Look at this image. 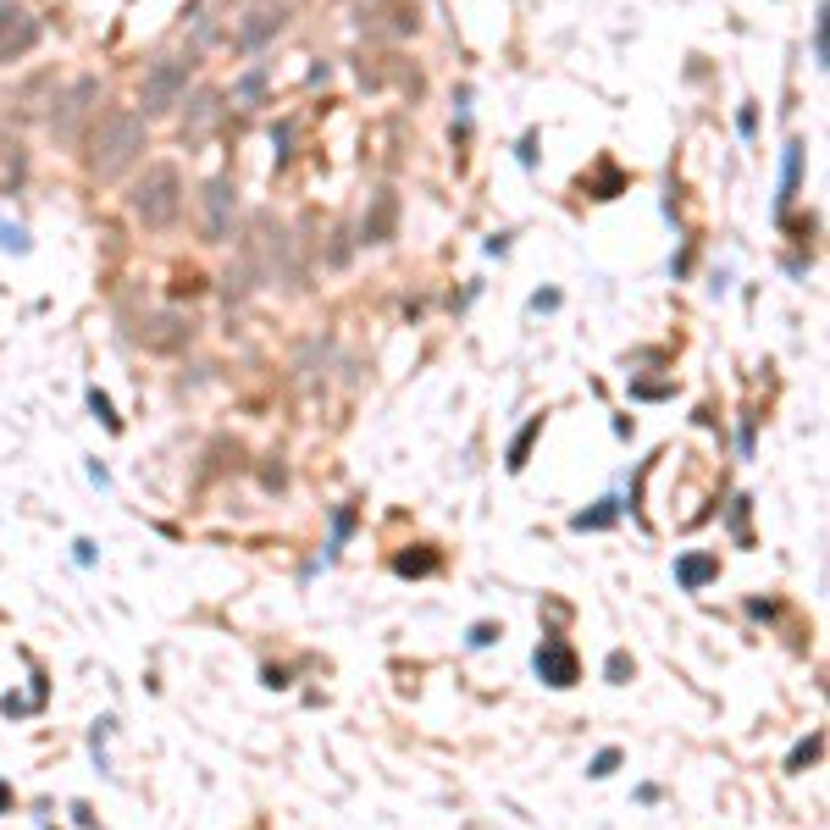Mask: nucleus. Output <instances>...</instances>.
<instances>
[{"label":"nucleus","instance_id":"1","mask_svg":"<svg viewBox=\"0 0 830 830\" xmlns=\"http://www.w3.org/2000/svg\"><path fill=\"white\" fill-rule=\"evenodd\" d=\"M144 155V117H133V111H106V117H95V128H89V155H83V166H89V178H122L133 161Z\"/></svg>","mask_w":830,"mask_h":830},{"label":"nucleus","instance_id":"2","mask_svg":"<svg viewBox=\"0 0 830 830\" xmlns=\"http://www.w3.org/2000/svg\"><path fill=\"white\" fill-rule=\"evenodd\" d=\"M128 205H133V216H139L150 233H166V227L183 216V172H178L172 161L144 166V178L133 183Z\"/></svg>","mask_w":830,"mask_h":830},{"label":"nucleus","instance_id":"3","mask_svg":"<svg viewBox=\"0 0 830 830\" xmlns=\"http://www.w3.org/2000/svg\"><path fill=\"white\" fill-rule=\"evenodd\" d=\"M183 95H189V61H183V56H166V61H155V67L144 72L139 106H144V117H166V111L178 106Z\"/></svg>","mask_w":830,"mask_h":830},{"label":"nucleus","instance_id":"4","mask_svg":"<svg viewBox=\"0 0 830 830\" xmlns=\"http://www.w3.org/2000/svg\"><path fill=\"white\" fill-rule=\"evenodd\" d=\"M39 45V17L17 0H0V67L6 61H23Z\"/></svg>","mask_w":830,"mask_h":830},{"label":"nucleus","instance_id":"5","mask_svg":"<svg viewBox=\"0 0 830 830\" xmlns=\"http://www.w3.org/2000/svg\"><path fill=\"white\" fill-rule=\"evenodd\" d=\"M532 670H537V676H543L554 692H570V687L581 681V659H576V648H570L565 637H543V642H537Z\"/></svg>","mask_w":830,"mask_h":830},{"label":"nucleus","instance_id":"6","mask_svg":"<svg viewBox=\"0 0 830 830\" xmlns=\"http://www.w3.org/2000/svg\"><path fill=\"white\" fill-rule=\"evenodd\" d=\"M233 183L227 178H216V183H205V222H200V233H205V244H222L227 233H233Z\"/></svg>","mask_w":830,"mask_h":830},{"label":"nucleus","instance_id":"7","mask_svg":"<svg viewBox=\"0 0 830 830\" xmlns=\"http://www.w3.org/2000/svg\"><path fill=\"white\" fill-rule=\"evenodd\" d=\"M393 227H399V194L377 189L371 205H366V222H360V244H388Z\"/></svg>","mask_w":830,"mask_h":830},{"label":"nucleus","instance_id":"8","mask_svg":"<svg viewBox=\"0 0 830 830\" xmlns=\"http://www.w3.org/2000/svg\"><path fill=\"white\" fill-rule=\"evenodd\" d=\"M28 183V144L12 128H0V194H17Z\"/></svg>","mask_w":830,"mask_h":830},{"label":"nucleus","instance_id":"9","mask_svg":"<svg viewBox=\"0 0 830 830\" xmlns=\"http://www.w3.org/2000/svg\"><path fill=\"white\" fill-rule=\"evenodd\" d=\"M714 576H720V554H681L676 559V581L687 593H703Z\"/></svg>","mask_w":830,"mask_h":830},{"label":"nucleus","instance_id":"10","mask_svg":"<svg viewBox=\"0 0 830 830\" xmlns=\"http://www.w3.org/2000/svg\"><path fill=\"white\" fill-rule=\"evenodd\" d=\"M95 95H100V83H95V78H78V83H72V95L61 100V111L50 117V128H56V133H72V122L89 111V100H95Z\"/></svg>","mask_w":830,"mask_h":830},{"label":"nucleus","instance_id":"11","mask_svg":"<svg viewBox=\"0 0 830 830\" xmlns=\"http://www.w3.org/2000/svg\"><path fill=\"white\" fill-rule=\"evenodd\" d=\"M283 23H288L283 12H249V23L238 28V50H261L272 34H283Z\"/></svg>","mask_w":830,"mask_h":830},{"label":"nucleus","instance_id":"12","mask_svg":"<svg viewBox=\"0 0 830 830\" xmlns=\"http://www.w3.org/2000/svg\"><path fill=\"white\" fill-rule=\"evenodd\" d=\"M615 521H620V504H615V498H598L593 510H576V515H570V532H609Z\"/></svg>","mask_w":830,"mask_h":830},{"label":"nucleus","instance_id":"13","mask_svg":"<svg viewBox=\"0 0 830 830\" xmlns=\"http://www.w3.org/2000/svg\"><path fill=\"white\" fill-rule=\"evenodd\" d=\"M438 565H443V554L427 548V543H415V554H393V570H399V576H432Z\"/></svg>","mask_w":830,"mask_h":830},{"label":"nucleus","instance_id":"14","mask_svg":"<svg viewBox=\"0 0 830 830\" xmlns=\"http://www.w3.org/2000/svg\"><path fill=\"white\" fill-rule=\"evenodd\" d=\"M543 421H548V415H532V421H526V427L515 432V443H510V460H504V465H510V471H526V460H532V443L543 438Z\"/></svg>","mask_w":830,"mask_h":830},{"label":"nucleus","instance_id":"15","mask_svg":"<svg viewBox=\"0 0 830 830\" xmlns=\"http://www.w3.org/2000/svg\"><path fill=\"white\" fill-rule=\"evenodd\" d=\"M819 753H825V731H808L803 742L792 747V759H786V770H792V775H803L808 764H819Z\"/></svg>","mask_w":830,"mask_h":830},{"label":"nucleus","instance_id":"16","mask_svg":"<svg viewBox=\"0 0 830 830\" xmlns=\"http://www.w3.org/2000/svg\"><path fill=\"white\" fill-rule=\"evenodd\" d=\"M631 676H637V659H631L626 648H615V653L604 659V681H609V687H626Z\"/></svg>","mask_w":830,"mask_h":830},{"label":"nucleus","instance_id":"17","mask_svg":"<svg viewBox=\"0 0 830 830\" xmlns=\"http://www.w3.org/2000/svg\"><path fill=\"white\" fill-rule=\"evenodd\" d=\"M797 178H803V139L786 144V183H781V205L797 194Z\"/></svg>","mask_w":830,"mask_h":830},{"label":"nucleus","instance_id":"18","mask_svg":"<svg viewBox=\"0 0 830 830\" xmlns=\"http://www.w3.org/2000/svg\"><path fill=\"white\" fill-rule=\"evenodd\" d=\"M620 759H626L620 747H604V753H593V764H587V775H593V781H609V775L620 770Z\"/></svg>","mask_w":830,"mask_h":830},{"label":"nucleus","instance_id":"19","mask_svg":"<svg viewBox=\"0 0 830 830\" xmlns=\"http://www.w3.org/2000/svg\"><path fill=\"white\" fill-rule=\"evenodd\" d=\"M498 637H504V626H493V620H476V626H471V637H465V642H471V648H493Z\"/></svg>","mask_w":830,"mask_h":830},{"label":"nucleus","instance_id":"20","mask_svg":"<svg viewBox=\"0 0 830 830\" xmlns=\"http://www.w3.org/2000/svg\"><path fill=\"white\" fill-rule=\"evenodd\" d=\"M89 410H95V415H100V421H106V427H111V432H117V427H122L117 415H111V399H106V393H100V388H89Z\"/></svg>","mask_w":830,"mask_h":830},{"label":"nucleus","instance_id":"21","mask_svg":"<svg viewBox=\"0 0 830 830\" xmlns=\"http://www.w3.org/2000/svg\"><path fill=\"white\" fill-rule=\"evenodd\" d=\"M747 504H753V498H736V504H731V532H736V543H747Z\"/></svg>","mask_w":830,"mask_h":830},{"label":"nucleus","instance_id":"22","mask_svg":"<svg viewBox=\"0 0 830 830\" xmlns=\"http://www.w3.org/2000/svg\"><path fill=\"white\" fill-rule=\"evenodd\" d=\"M261 89H266V72L255 67V72H249L244 83H238V100H255V95H261Z\"/></svg>","mask_w":830,"mask_h":830},{"label":"nucleus","instance_id":"23","mask_svg":"<svg viewBox=\"0 0 830 830\" xmlns=\"http://www.w3.org/2000/svg\"><path fill=\"white\" fill-rule=\"evenodd\" d=\"M72 559H78V565H95V543H89V537H78V543H72Z\"/></svg>","mask_w":830,"mask_h":830},{"label":"nucleus","instance_id":"24","mask_svg":"<svg viewBox=\"0 0 830 830\" xmlns=\"http://www.w3.org/2000/svg\"><path fill=\"white\" fill-rule=\"evenodd\" d=\"M631 393H637V399H664V393H670V388H664V382H637V388H631Z\"/></svg>","mask_w":830,"mask_h":830},{"label":"nucleus","instance_id":"25","mask_svg":"<svg viewBox=\"0 0 830 830\" xmlns=\"http://www.w3.org/2000/svg\"><path fill=\"white\" fill-rule=\"evenodd\" d=\"M17 808V792H12V781H0V814H12Z\"/></svg>","mask_w":830,"mask_h":830},{"label":"nucleus","instance_id":"26","mask_svg":"<svg viewBox=\"0 0 830 830\" xmlns=\"http://www.w3.org/2000/svg\"><path fill=\"white\" fill-rule=\"evenodd\" d=\"M559 305V294H554V288H543V294H532V310H554Z\"/></svg>","mask_w":830,"mask_h":830},{"label":"nucleus","instance_id":"27","mask_svg":"<svg viewBox=\"0 0 830 830\" xmlns=\"http://www.w3.org/2000/svg\"><path fill=\"white\" fill-rule=\"evenodd\" d=\"M72 819H78L83 830H95V814H89V803H72Z\"/></svg>","mask_w":830,"mask_h":830},{"label":"nucleus","instance_id":"28","mask_svg":"<svg viewBox=\"0 0 830 830\" xmlns=\"http://www.w3.org/2000/svg\"><path fill=\"white\" fill-rule=\"evenodd\" d=\"M45 830H50V825H45Z\"/></svg>","mask_w":830,"mask_h":830}]
</instances>
